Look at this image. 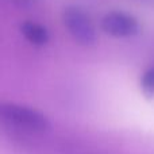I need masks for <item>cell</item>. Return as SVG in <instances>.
I'll return each mask as SVG.
<instances>
[{"instance_id": "1", "label": "cell", "mask_w": 154, "mask_h": 154, "mask_svg": "<svg viewBox=\"0 0 154 154\" xmlns=\"http://www.w3.org/2000/svg\"><path fill=\"white\" fill-rule=\"evenodd\" d=\"M0 123L29 133H45L50 120L37 108L14 103H0Z\"/></svg>"}, {"instance_id": "2", "label": "cell", "mask_w": 154, "mask_h": 154, "mask_svg": "<svg viewBox=\"0 0 154 154\" xmlns=\"http://www.w3.org/2000/svg\"><path fill=\"white\" fill-rule=\"evenodd\" d=\"M62 20L73 37V39L81 46H92L96 42V29L91 18L84 10L76 5H69L64 10Z\"/></svg>"}, {"instance_id": "3", "label": "cell", "mask_w": 154, "mask_h": 154, "mask_svg": "<svg viewBox=\"0 0 154 154\" xmlns=\"http://www.w3.org/2000/svg\"><path fill=\"white\" fill-rule=\"evenodd\" d=\"M101 30L115 38H130L138 34L139 23L131 14L111 11L101 19Z\"/></svg>"}, {"instance_id": "4", "label": "cell", "mask_w": 154, "mask_h": 154, "mask_svg": "<svg viewBox=\"0 0 154 154\" xmlns=\"http://www.w3.org/2000/svg\"><path fill=\"white\" fill-rule=\"evenodd\" d=\"M20 32L30 43L35 46H43L49 42L50 34L48 29L41 23L32 20H26L20 24Z\"/></svg>"}, {"instance_id": "5", "label": "cell", "mask_w": 154, "mask_h": 154, "mask_svg": "<svg viewBox=\"0 0 154 154\" xmlns=\"http://www.w3.org/2000/svg\"><path fill=\"white\" fill-rule=\"evenodd\" d=\"M141 89L146 99L154 97V66L147 69L141 77Z\"/></svg>"}, {"instance_id": "6", "label": "cell", "mask_w": 154, "mask_h": 154, "mask_svg": "<svg viewBox=\"0 0 154 154\" xmlns=\"http://www.w3.org/2000/svg\"><path fill=\"white\" fill-rule=\"evenodd\" d=\"M16 5L19 7H23V8H27V7H31L37 3V0H12Z\"/></svg>"}]
</instances>
